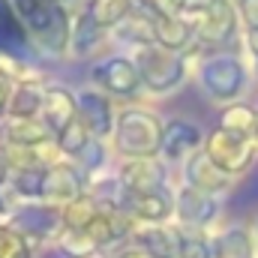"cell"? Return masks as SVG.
<instances>
[{"label": "cell", "instance_id": "obj_1", "mask_svg": "<svg viewBox=\"0 0 258 258\" xmlns=\"http://www.w3.org/2000/svg\"><path fill=\"white\" fill-rule=\"evenodd\" d=\"M18 12L30 21V27L39 30L42 39L48 36L51 45H63L66 24H63L60 9H54V6H48V3H42V0H18Z\"/></svg>", "mask_w": 258, "mask_h": 258}, {"label": "cell", "instance_id": "obj_2", "mask_svg": "<svg viewBox=\"0 0 258 258\" xmlns=\"http://www.w3.org/2000/svg\"><path fill=\"white\" fill-rule=\"evenodd\" d=\"M141 72L147 78L150 87H171L180 78V60L171 54H159V51H144L141 57Z\"/></svg>", "mask_w": 258, "mask_h": 258}, {"label": "cell", "instance_id": "obj_3", "mask_svg": "<svg viewBox=\"0 0 258 258\" xmlns=\"http://www.w3.org/2000/svg\"><path fill=\"white\" fill-rule=\"evenodd\" d=\"M246 159H249V153H246V147H243V141L237 135L216 132L210 138V162H219L225 168H243Z\"/></svg>", "mask_w": 258, "mask_h": 258}, {"label": "cell", "instance_id": "obj_4", "mask_svg": "<svg viewBox=\"0 0 258 258\" xmlns=\"http://www.w3.org/2000/svg\"><path fill=\"white\" fill-rule=\"evenodd\" d=\"M204 81L216 96H231L240 87V66L234 60H213L204 66Z\"/></svg>", "mask_w": 258, "mask_h": 258}, {"label": "cell", "instance_id": "obj_5", "mask_svg": "<svg viewBox=\"0 0 258 258\" xmlns=\"http://www.w3.org/2000/svg\"><path fill=\"white\" fill-rule=\"evenodd\" d=\"M99 78H102L111 90H117V93H132L135 84H138V75H135L132 63H126V60H111V63H105L99 69Z\"/></svg>", "mask_w": 258, "mask_h": 258}, {"label": "cell", "instance_id": "obj_6", "mask_svg": "<svg viewBox=\"0 0 258 258\" xmlns=\"http://www.w3.org/2000/svg\"><path fill=\"white\" fill-rule=\"evenodd\" d=\"M228 30H231V9H228V3H213L207 12H204V21H201V33L207 36V39H222V36H228Z\"/></svg>", "mask_w": 258, "mask_h": 258}, {"label": "cell", "instance_id": "obj_7", "mask_svg": "<svg viewBox=\"0 0 258 258\" xmlns=\"http://www.w3.org/2000/svg\"><path fill=\"white\" fill-rule=\"evenodd\" d=\"M195 144H198V132H195V126H189V123H171V126L165 129L162 147H165L168 156H180L183 150H189Z\"/></svg>", "mask_w": 258, "mask_h": 258}, {"label": "cell", "instance_id": "obj_8", "mask_svg": "<svg viewBox=\"0 0 258 258\" xmlns=\"http://www.w3.org/2000/svg\"><path fill=\"white\" fill-rule=\"evenodd\" d=\"M45 120H48L51 129H60V132L69 126V120H72V102H69L66 93L51 90V93L45 96Z\"/></svg>", "mask_w": 258, "mask_h": 258}, {"label": "cell", "instance_id": "obj_9", "mask_svg": "<svg viewBox=\"0 0 258 258\" xmlns=\"http://www.w3.org/2000/svg\"><path fill=\"white\" fill-rule=\"evenodd\" d=\"M84 105H81V111H84V120H87V126H93V132H108L111 126V114H108V105H105V99L102 96H96V93H87L84 99H81Z\"/></svg>", "mask_w": 258, "mask_h": 258}, {"label": "cell", "instance_id": "obj_10", "mask_svg": "<svg viewBox=\"0 0 258 258\" xmlns=\"http://www.w3.org/2000/svg\"><path fill=\"white\" fill-rule=\"evenodd\" d=\"M135 210L147 219H159L168 213V195L162 189H147V192L135 195Z\"/></svg>", "mask_w": 258, "mask_h": 258}, {"label": "cell", "instance_id": "obj_11", "mask_svg": "<svg viewBox=\"0 0 258 258\" xmlns=\"http://www.w3.org/2000/svg\"><path fill=\"white\" fill-rule=\"evenodd\" d=\"M180 216L186 222H204V219L213 216V204L198 192H183V198H180Z\"/></svg>", "mask_w": 258, "mask_h": 258}, {"label": "cell", "instance_id": "obj_12", "mask_svg": "<svg viewBox=\"0 0 258 258\" xmlns=\"http://www.w3.org/2000/svg\"><path fill=\"white\" fill-rule=\"evenodd\" d=\"M213 162H210V156H198L192 159V165H189V174H192V180L198 186H207V189H219V186H225V174L222 171H207Z\"/></svg>", "mask_w": 258, "mask_h": 258}, {"label": "cell", "instance_id": "obj_13", "mask_svg": "<svg viewBox=\"0 0 258 258\" xmlns=\"http://www.w3.org/2000/svg\"><path fill=\"white\" fill-rule=\"evenodd\" d=\"M15 45H21V30L0 0V48H15Z\"/></svg>", "mask_w": 258, "mask_h": 258}, {"label": "cell", "instance_id": "obj_14", "mask_svg": "<svg viewBox=\"0 0 258 258\" xmlns=\"http://www.w3.org/2000/svg\"><path fill=\"white\" fill-rule=\"evenodd\" d=\"M51 213H45V210H21L18 216H15V225H24V222H33L30 225V231H36V234H42V231H48V225H51Z\"/></svg>", "mask_w": 258, "mask_h": 258}, {"label": "cell", "instance_id": "obj_15", "mask_svg": "<svg viewBox=\"0 0 258 258\" xmlns=\"http://www.w3.org/2000/svg\"><path fill=\"white\" fill-rule=\"evenodd\" d=\"M39 105H42V93L33 90V87H24V90L15 96V114H33Z\"/></svg>", "mask_w": 258, "mask_h": 258}, {"label": "cell", "instance_id": "obj_16", "mask_svg": "<svg viewBox=\"0 0 258 258\" xmlns=\"http://www.w3.org/2000/svg\"><path fill=\"white\" fill-rule=\"evenodd\" d=\"M171 240H174V237H171V234H165V231H150V234H144V243H147L156 255H165V258L174 252Z\"/></svg>", "mask_w": 258, "mask_h": 258}, {"label": "cell", "instance_id": "obj_17", "mask_svg": "<svg viewBox=\"0 0 258 258\" xmlns=\"http://www.w3.org/2000/svg\"><path fill=\"white\" fill-rule=\"evenodd\" d=\"M84 141H87V129H81L78 123H69L63 129V147L69 153H75V150H81L84 147Z\"/></svg>", "mask_w": 258, "mask_h": 258}, {"label": "cell", "instance_id": "obj_18", "mask_svg": "<svg viewBox=\"0 0 258 258\" xmlns=\"http://www.w3.org/2000/svg\"><path fill=\"white\" fill-rule=\"evenodd\" d=\"M183 258H210V255H207L204 243H198V240H186V243H183Z\"/></svg>", "mask_w": 258, "mask_h": 258}, {"label": "cell", "instance_id": "obj_19", "mask_svg": "<svg viewBox=\"0 0 258 258\" xmlns=\"http://www.w3.org/2000/svg\"><path fill=\"white\" fill-rule=\"evenodd\" d=\"M243 6H246V21L258 27V0H243Z\"/></svg>", "mask_w": 258, "mask_h": 258}, {"label": "cell", "instance_id": "obj_20", "mask_svg": "<svg viewBox=\"0 0 258 258\" xmlns=\"http://www.w3.org/2000/svg\"><path fill=\"white\" fill-rule=\"evenodd\" d=\"M123 258H141V255H138V252H129V255H123Z\"/></svg>", "mask_w": 258, "mask_h": 258}, {"label": "cell", "instance_id": "obj_21", "mask_svg": "<svg viewBox=\"0 0 258 258\" xmlns=\"http://www.w3.org/2000/svg\"><path fill=\"white\" fill-rule=\"evenodd\" d=\"M0 99H3V81H0Z\"/></svg>", "mask_w": 258, "mask_h": 258}]
</instances>
